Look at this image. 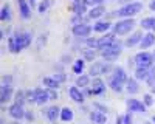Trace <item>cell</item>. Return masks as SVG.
<instances>
[{"instance_id":"obj_19","label":"cell","mask_w":155,"mask_h":124,"mask_svg":"<svg viewBox=\"0 0 155 124\" xmlns=\"http://www.w3.org/2000/svg\"><path fill=\"white\" fill-rule=\"evenodd\" d=\"M106 12V9H104V6H101V5H98V6H95L92 11L88 12V17H92V19H98V17H101L102 14Z\"/></svg>"},{"instance_id":"obj_20","label":"cell","mask_w":155,"mask_h":124,"mask_svg":"<svg viewBox=\"0 0 155 124\" xmlns=\"http://www.w3.org/2000/svg\"><path fill=\"white\" fill-rule=\"evenodd\" d=\"M104 89H106V85H104V82H102L101 79H95V81H93V89H92V93L99 95V93L104 92Z\"/></svg>"},{"instance_id":"obj_10","label":"cell","mask_w":155,"mask_h":124,"mask_svg":"<svg viewBox=\"0 0 155 124\" xmlns=\"http://www.w3.org/2000/svg\"><path fill=\"white\" fill-rule=\"evenodd\" d=\"M121 48H123V45H121L120 42H115V44H112V45L102 47V48H99V50H101V53H113V54H120V53H121Z\"/></svg>"},{"instance_id":"obj_47","label":"cell","mask_w":155,"mask_h":124,"mask_svg":"<svg viewBox=\"0 0 155 124\" xmlns=\"http://www.w3.org/2000/svg\"><path fill=\"white\" fill-rule=\"evenodd\" d=\"M153 59H155V54H153Z\"/></svg>"},{"instance_id":"obj_17","label":"cell","mask_w":155,"mask_h":124,"mask_svg":"<svg viewBox=\"0 0 155 124\" xmlns=\"http://www.w3.org/2000/svg\"><path fill=\"white\" fill-rule=\"evenodd\" d=\"M141 27L149 31H155V17H146L141 20Z\"/></svg>"},{"instance_id":"obj_1","label":"cell","mask_w":155,"mask_h":124,"mask_svg":"<svg viewBox=\"0 0 155 124\" xmlns=\"http://www.w3.org/2000/svg\"><path fill=\"white\" fill-rule=\"evenodd\" d=\"M31 44V34L30 33H17L11 36L9 39V51L11 53H19L23 48H27Z\"/></svg>"},{"instance_id":"obj_21","label":"cell","mask_w":155,"mask_h":124,"mask_svg":"<svg viewBox=\"0 0 155 124\" xmlns=\"http://www.w3.org/2000/svg\"><path fill=\"white\" fill-rule=\"evenodd\" d=\"M113 78H115L116 81H120L121 84H123L124 81H129L127 76H126V71H124L123 68H120V67H118V68H115V71H113Z\"/></svg>"},{"instance_id":"obj_23","label":"cell","mask_w":155,"mask_h":124,"mask_svg":"<svg viewBox=\"0 0 155 124\" xmlns=\"http://www.w3.org/2000/svg\"><path fill=\"white\" fill-rule=\"evenodd\" d=\"M61 119H62V121H71V119H73V112H71V109H68V107L62 109V110H61Z\"/></svg>"},{"instance_id":"obj_39","label":"cell","mask_w":155,"mask_h":124,"mask_svg":"<svg viewBox=\"0 0 155 124\" xmlns=\"http://www.w3.org/2000/svg\"><path fill=\"white\" fill-rule=\"evenodd\" d=\"M54 79H56L58 82H61V81H65V76H64V73H62V74L59 73V74H56V76H54Z\"/></svg>"},{"instance_id":"obj_46","label":"cell","mask_w":155,"mask_h":124,"mask_svg":"<svg viewBox=\"0 0 155 124\" xmlns=\"http://www.w3.org/2000/svg\"><path fill=\"white\" fill-rule=\"evenodd\" d=\"M153 92H155V87H153Z\"/></svg>"},{"instance_id":"obj_42","label":"cell","mask_w":155,"mask_h":124,"mask_svg":"<svg viewBox=\"0 0 155 124\" xmlns=\"http://www.w3.org/2000/svg\"><path fill=\"white\" fill-rule=\"evenodd\" d=\"M144 124H152V122H149V121H147V122H144Z\"/></svg>"},{"instance_id":"obj_22","label":"cell","mask_w":155,"mask_h":124,"mask_svg":"<svg viewBox=\"0 0 155 124\" xmlns=\"http://www.w3.org/2000/svg\"><path fill=\"white\" fill-rule=\"evenodd\" d=\"M90 118H92V121L96 122V124H104L106 122V115L101 113V112H92Z\"/></svg>"},{"instance_id":"obj_24","label":"cell","mask_w":155,"mask_h":124,"mask_svg":"<svg viewBox=\"0 0 155 124\" xmlns=\"http://www.w3.org/2000/svg\"><path fill=\"white\" fill-rule=\"evenodd\" d=\"M11 19V11H9V5H3L2 11H0V20H9Z\"/></svg>"},{"instance_id":"obj_36","label":"cell","mask_w":155,"mask_h":124,"mask_svg":"<svg viewBox=\"0 0 155 124\" xmlns=\"http://www.w3.org/2000/svg\"><path fill=\"white\" fill-rule=\"evenodd\" d=\"M47 96H48L50 101H51V99H56V98H58V95H56V92H54L53 89H48V90H47Z\"/></svg>"},{"instance_id":"obj_35","label":"cell","mask_w":155,"mask_h":124,"mask_svg":"<svg viewBox=\"0 0 155 124\" xmlns=\"http://www.w3.org/2000/svg\"><path fill=\"white\" fill-rule=\"evenodd\" d=\"M84 57H85L87 60H92V59L95 57V53L92 51V50H85V51H84Z\"/></svg>"},{"instance_id":"obj_18","label":"cell","mask_w":155,"mask_h":124,"mask_svg":"<svg viewBox=\"0 0 155 124\" xmlns=\"http://www.w3.org/2000/svg\"><path fill=\"white\" fill-rule=\"evenodd\" d=\"M68 93H70V98L73 99V101H76V103H82V101H84V96H82V93H81L79 90H78L76 87H71Z\"/></svg>"},{"instance_id":"obj_16","label":"cell","mask_w":155,"mask_h":124,"mask_svg":"<svg viewBox=\"0 0 155 124\" xmlns=\"http://www.w3.org/2000/svg\"><path fill=\"white\" fill-rule=\"evenodd\" d=\"M45 116H47L50 121H54L58 116H61V112H59V109H58L56 106H53V107H48V109L45 110Z\"/></svg>"},{"instance_id":"obj_4","label":"cell","mask_w":155,"mask_h":124,"mask_svg":"<svg viewBox=\"0 0 155 124\" xmlns=\"http://www.w3.org/2000/svg\"><path fill=\"white\" fill-rule=\"evenodd\" d=\"M135 62H137L138 68H150L152 62H153V56L149 53H140V54H137Z\"/></svg>"},{"instance_id":"obj_26","label":"cell","mask_w":155,"mask_h":124,"mask_svg":"<svg viewBox=\"0 0 155 124\" xmlns=\"http://www.w3.org/2000/svg\"><path fill=\"white\" fill-rule=\"evenodd\" d=\"M44 84L48 87V89H53V90L59 87V82L54 78H44Z\"/></svg>"},{"instance_id":"obj_38","label":"cell","mask_w":155,"mask_h":124,"mask_svg":"<svg viewBox=\"0 0 155 124\" xmlns=\"http://www.w3.org/2000/svg\"><path fill=\"white\" fill-rule=\"evenodd\" d=\"M101 2H102V0H84L85 5H92V3H98V5H99Z\"/></svg>"},{"instance_id":"obj_37","label":"cell","mask_w":155,"mask_h":124,"mask_svg":"<svg viewBox=\"0 0 155 124\" xmlns=\"http://www.w3.org/2000/svg\"><path fill=\"white\" fill-rule=\"evenodd\" d=\"M144 104H146V106H149V107L153 104V98H152L150 95H144Z\"/></svg>"},{"instance_id":"obj_14","label":"cell","mask_w":155,"mask_h":124,"mask_svg":"<svg viewBox=\"0 0 155 124\" xmlns=\"http://www.w3.org/2000/svg\"><path fill=\"white\" fill-rule=\"evenodd\" d=\"M141 41H143V34H141L140 31H137V33H134V34L126 41V45L134 47V45H137V44H141Z\"/></svg>"},{"instance_id":"obj_8","label":"cell","mask_w":155,"mask_h":124,"mask_svg":"<svg viewBox=\"0 0 155 124\" xmlns=\"http://www.w3.org/2000/svg\"><path fill=\"white\" fill-rule=\"evenodd\" d=\"M107 70H109V65H106L104 62H96V64H93V67L90 68V74H92V76H98V74L106 73Z\"/></svg>"},{"instance_id":"obj_40","label":"cell","mask_w":155,"mask_h":124,"mask_svg":"<svg viewBox=\"0 0 155 124\" xmlns=\"http://www.w3.org/2000/svg\"><path fill=\"white\" fill-rule=\"evenodd\" d=\"M124 124H132V118H130V115H126V116H124Z\"/></svg>"},{"instance_id":"obj_41","label":"cell","mask_w":155,"mask_h":124,"mask_svg":"<svg viewBox=\"0 0 155 124\" xmlns=\"http://www.w3.org/2000/svg\"><path fill=\"white\" fill-rule=\"evenodd\" d=\"M150 9L155 11V0H152V3H150Z\"/></svg>"},{"instance_id":"obj_6","label":"cell","mask_w":155,"mask_h":124,"mask_svg":"<svg viewBox=\"0 0 155 124\" xmlns=\"http://www.w3.org/2000/svg\"><path fill=\"white\" fill-rule=\"evenodd\" d=\"M92 31V27L87 23H76L73 27V34L78 36V37H87Z\"/></svg>"},{"instance_id":"obj_9","label":"cell","mask_w":155,"mask_h":124,"mask_svg":"<svg viewBox=\"0 0 155 124\" xmlns=\"http://www.w3.org/2000/svg\"><path fill=\"white\" fill-rule=\"evenodd\" d=\"M115 42H116L115 34H107V36H104V37H101L99 41H96V47H98V48H102V47L112 45V44H115Z\"/></svg>"},{"instance_id":"obj_25","label":"cell","mask_w":155,"mask_h":124,"mask_svg":"<svg viewBox=\"0 0 155 124\" xmlns=\"http://www.w3.org/2000/svg\"><path fill=\"white\" fill-rule=\"evenodd\" d=\"M138 90H140V87H138L137 79H129L127 81V92L129 93H137Z\"/></svg>"},{"instance_id":"obj_34","label":"cell","mask_w":155,"mask_h":124,"mask_svg":"<svg viewBox=\"0 0 155 124\" xmlns=\"http://www.w3.org/2000/svg\"><path fill=\"white\" fill-rule=\"evenodd\" d=\"M118 56H120V54H113V53H102V57H104L106 60H115Z\"/></svg>"},{"instance_id":"obj_7","label":"cell","mask_w":155,"mask_h":124,"mask_svg":"<svg viewBox=\"0 0 155 124\" xmlns=\"http://www.w3.org/2000/svg\"><path fill=\"white\" fill-rule=\"evenodd\" d=\"M9 115L12 116V118H16V119H20V118H23L25 116V110H23V107L20 106V104H12L11 107H9Z\"/></svg>"},{"instance_id":"obj_44","label":"cell","mask_w":155,"mask_h":124,"mask_svg":"<svg viewBox=\"0 0 155 124\" xmlns=\"http://www.w3.org/2000/svg\"><path fill=\"white\" fill-rule=\"evenodd\" d=\"M11 124H19V122H11Z\"/></svg>"},{"instance_id":"obj_29","label":"cell","mask_w":155,"mask_h":124,"mask_svg":"<svg viewBox=\"0 0 155 124\" xmlns=\"http://www.w3.org/2000/svg\"><path fill=\"white\" fill-rule=\"evenodd\" d=\"M109 85L112 87V89H113L115 92H121V82H120V81H116L113 76L109 79Z\"/></svg>"},{"instance_id":"obj_32","label":"cell","mask_w":155,"mask_h":124,"mask_svg":"<svg viewBox=\"0 0 155 124\" xmlns=\"http://www.w3.org/2000/svg\"><path fill=\"white\" fill-rule=\"evenodd\" d=\"M149 84H152L153 81H155V67H150V70H149V76H147V79H146Z\"/></svg>"},{"instance_id":"obj_30","label":"cell","mask_w":155,"mask_h":124,"mask_svg":"<svg viewBox=\"0 0 155 124\" xmlns=\"http://www.w3.org/2000/svg\"><path fill=\"white\" fill-rule=\"evenodd\" d=\"M88 76H87V74H84V76H79V78H78V87H87V84H88Z\"/></svg>"},{"instance_id":"obj_13","label":"cell","mask_w":155,"mask_h":124,"mask_svg":"<svg viewBox=\"0 0 155 124\" xmlns=\"http://www.w3.org/2000/svg\"><path fill=\"white\" fill-rule=\"evenodd\" d=\"M17 3H19V8H20V16H22V19H30V17H31L30 5L25 2V0H17Z\"/></svg>"},{"instance_id":"obj_28","label":"cell","mask_w":155,"mask_h":124,"mask_svg":"<svg viewBox=\"0 0 155 124\" xmlns=\"http://www.w3.org/2000/svg\"><path fill=\"white\" fill-rule=\"evenodd\" d=\"M149 70H150V68H138L137 73H135V78H137V79H147Z\"/></svg>"},{"instance_id":"obj_33","label":"cell","mask_w":155,"mask_h":124,"mask_svg":"<svg viewBox=\"0 0 155 124\" xmlns=\"http://www.w3.org/2000/svg\"><path fill=\"white\" fill-rule=\"evenodd\" d=\"M23 98H25V93H23V92H19V93L16 95V104H20V106H22V104L25 103Z\"/></svg>"},{"instance_id":"obj_31","label":"cell","mask_w":155,"mask_h":124,"mask_svg":"<svg viewBox=\"0 0 155 124\" xmlns=\"http://www.w3.org/2000/svg\"><path fill=\"white\" fill-rule=\"evenodd\" d=\"M82 65H84V60H82V59L76 60V64H74V67H73L74 73H81V71H82Z\"/></svg>"},{"instance_id":"obj_11","label":"cell","mask_w":155,"mask_h":124,"mask_svg":"<svg viewBox=\"0 0 155 124\" xmlns=\"http://www.w3.org/2000/svg\"><path fill=\"white\" fill-rule=\"evenodd\" d=\"M127 106H129V110L130 112H138V113H144L146 112L144 104H141L140 101H137V99H130V101L127 103Z\"/></svg>"},{"instance_id":"obj_12","label":"cell","mask_w":155,"mask_h":124,"mask_svg":"<svg viewBox=\"0 0 155 124\" xmlns=\"http://www.w3.org/2000/svg\"><path fill=\"white\" fill-rule=\"evenodd\" d=\"M11 95H12V89L3 81V85L0 87V99H2V103H6L11 98Z\"/></svg>"},{"instance_id":"obj_27","label":"cell","mask_w":155,"mask_h":124,"mask_svg":"<svg viewBox=\"0 0 155 124\" xmlns=\"http://www.w3.org/2000/svg\"><path fill=\"white\" fill-rule=\"evenodd\" d=\"M109 28H110V23H109V22H98L95 27H93V30L98 31V33H102V31H106V30H109Z\"/></svg>"},{"instance_id":"obj_43","label":"cell","mask_w":155,"mask_h":124,"mask_svg":"<svg viewBox=\"0 0 155 124\" xmlns=\"http://www.w3.org/2000/svg\"><path fill=\"white\" fill-rule=\"evenodd\" d=\"M34 2H36V0H31V3H34Z\"/></svg>"},{"instance_id":"obj_15","label":"cell","mask_w":155,"mask_h":124,"mask_svg":"<svg viewBox=\"0 0 155 124\" xmlns=\"http://www.w3.org/2000/svg\"><path fill=\"white\" fill-rule=\"evenodd\" d=\"M155 44V34L153 33H147L146 36H143V41H141V48H149Z\"/></svg>"},{"instance_id":"obj_2","label":"cell","mask_w":155,"mask_h":124,"mask_svg":"<svg viewBox=\"0 0 155 124\" xmlns=\"http://www.w3.org/2000/svg\"><path fill=\"white\" fill-rule=\"evenodd\" d=\"M141 9H143V3H140V2L129 3V5L123 6L118 12H116V16H120V17H123V19H126V17H132V16H137Z\"/></svg>"},{"instance_id":"obj_5","label":"cell","mask_w":155,"mask_h":124,"mask_svg":"<svg viewBox=\"0 0 155 124\" xmlns=\"http://www.w3.org/2000/svg\"><path fill=\"white\" fill-rule=\"evenodd\" d=\"M30 101L36 103V104H44L48 101V96H47V90L44 89H36L33 93H30Z\"/></svg>"},{"instance_id":"obj_3","label":"cell","mask_w":155,"mask_h":124,"mask_svg":"<svg viewBox=\"0 0 155 124\" xmlns=\"http://www.w3.org/2000/svg\"><path fill=\"white\" fill-rule=\"evenodd\" d=\"M134 25H135L134 19H124V20H121L118 23H115V33L120 34V36H124V34H127L134 28Z\"/></svg>"},{"instance_id":"obj_45","label":"cell","mask_w":155,"mask_h":124,"mask_svg":"<svg viewBox=\"0 0 155 124\" xmlns=\"http://www.w3.org/2000/svg\"><path fill=\"white\" fill-rule=\"evenodd\" d=\"M153 122H155V116H153Z\"/></svg>"}]
</instances>
